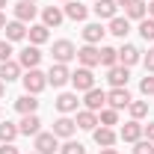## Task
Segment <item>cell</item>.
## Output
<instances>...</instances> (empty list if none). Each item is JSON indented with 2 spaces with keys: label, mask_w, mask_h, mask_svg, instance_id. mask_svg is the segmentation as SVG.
Here are the masks:
<instances>
[{
  "label": "cell",
  "mask_w": 154,
  "mask_h": 154,
  "mask_svg": "<svg viewBox=\"0 0 154 154\" xmlns=\"http://www.w3.org/2000/svg\"><path fill=\"white\" fill-rule=\"evenodd\" d=\"M71 86H74L77 92H89V89H95V74H92V68H77L71 71Z\"/></svg>",
  "instance_id": "6da1fadb"
},
{
  "label": "cell",
  "mask_w": 154,
  "mask_h": 154,
  "mask_svg": "<svg viewBox=\"0 0 154 154\" xmlns=\"http://www.w3.org/2000/svg\"><path fill=\"white\" fill-rule=\"evenodd\" d=\"M21 80H24V89H27L30 95H38V92L48 86V74H42L38 68H30V71L21 77Z\"/></svg>",
  "instance_id": "7a4b0ae2"
},
{
  "label": "cell",
  "mask_w": 154,
  "mask_h": 154,
  "mask_svg": "<svg viewBox=\"0 0 154 154\" xmlns=\"http://www.w3.org/2000/svg\"><path fill=\"white\" fill-rule=\"evenodd\" d=\"M74 57H77V48L68 42V38L54 42V59H57V62H62V65H65V62H71Z\"/></svg>",
  "instance_id": "3957f363"
},
{
  "label": "cell",
  "mask_w": 154,
  "mask_h": 154,
  "mask_svg": "<svg viewBox=\"0 0 154 154\" xmlns=\"http://www.w3.org/2000/svg\"><path fill=\"white\" fill-rule=\"evenodd\" d=\"M77 59H80L83 68H95V65H101V51H98L95 45H83L77 51Z\"/></svg>",
  "instance_id": "277c9868"
},
{
  "label": "cell",
  "mask_w": 154,
  "mask_h": 154,
  "mask_svg": "<svg viewBox=\"0 0 154 154\" xmlns=\"http://www.w3.org/2000/svg\"><path fill=\"white\" fill-rule=\"evenodd\" d=\"M68 80H71V71H68V65H62V62H54V65H51V71H48V83L59 89V86H65Z\"/></svg>",
  "instance_id": "5b68a950"
},
{
  "label": "cell",
  "mask_w": 154,
  "mask_h": 154,
  "mask_svg": "<svg viewBox=\"0 0 154 154\" xmlns=\"http://www.w3.org/2000/svg\"><path fill=\"white\" fill-rule=\"evenodd\" d=\"M38 62H42V51H38V45H30V48H24L18 57V65L21 68H38Z\"/></svg>",
  "instance_id": "8992f818"
},
{
  "label": "cell",
  "mask_w": 154,
  "mask_h": 154,
  "mask_svg": "<svg viewBox=\"0 0 154 154\" xmlns=\"http://www.w3.org/2000/svg\"><path fill=\"white\" fill-rule=\"evenodd\" d=\"M36 151L38 154L59 151V136H54V131H51V134H36Z\"/></svg>",
  "instance_id": "52a82bcc"
},
{
  "label": "cell",
  "mask_w": 154,
  "mask_h": 154,
  "mask_svg": "<svg viewBox=\"0 0 154 154\" xmlns=\"http://www.w3.org/2000/svg\"><path fill=\"white\" fill-rule=\"evenodd\" d=\"M131 101H134V98H131V92H128L125 86H122V89H110V92H107V104H110L113 110H125Z\"/></svg>",
  "instance_id": "ba28073f"
},
{
  "label": "cell",
  "mask_w": 154,
  "mask_h": 154,
  "mask_svg": "<svg viewBox=\"0 0 154 154\" xmlns=\"http://www.w3.org/2000/svg\"><path fill=\"white\" fill-rule=\"evenodd\" d=\"M74 131H77V125L68 119V116H59L57 122H54V136H59V139H71Z\"/></svg>",
  "instance_id": "9c48e42d"
},
{
  "label": "cell",
  "mask_w": 154,
  "mask_h": 154,
  "mask_svg": "<svg viewBox=\"0 0 154 154\" xmlns=\"http://www.w3.org/2000/svg\"><path fill=\"white\" fill-rule=\"evenodd\" d=\"M83 104H86V110L98 113V110H104V104H107V92H101V89H89L86 98H83Z\"/></svg>",
  "instance_id": "30bf717a"
},
{
  "label": "cell",
  "mask_w": 154,
  "mask_h": 154,
  "mask_svg": "<svg viewBox=\"0 0 154 154\" xmlns=\"http://www.w3.org/2000/svg\"><path fill=\"white\" fill-rule=\"evenodd\" d=\"M38 128H42V119H38L36 113L24 116V119H21V125H18V131H21L24 136H36V134H42Z\"/></svg>",
  "instance_id": "8fae6325"
},
{
  "label": "cell",
  "mask_w": 154,
  "mask_h": 154,
  "mask_svg": "<svg viewBox=\"0 0 154 154\" xmlns=\"http://www.w3.org/2000/svg\"><path fill=\"white\" fill-rule=\"evenodd\" d=\"M128 77H131L128 65H113L110 74H107V80L113 83V89H122V86H128Z\"/></svg>",
  "instance_id": "7c38bea8"
},
{
  "label": "cell",
  "mask_w": 154,
  "mask_h": 154,
  "mask_svg": "<svg viewBox=\"0 0 154 154\" xmlns=\"http://www.w3.org/2000/svg\"><path fill=\"white\" fill-rule=\"evenodd\" d=\"M92 136H95V142L101 145V148H113L116 145V131L113 128H104V125H101V128L92 131Z\"/></svg>",
  "instance_id": "4fadbf2b"
},
{
  "label": "cell",
  "mask_w": 154,
  "mask_h": 154,
  "mask_svg": "<svg viewBox=\"0 0 154 154\" xmlns=\"http://www.w3.org/2000/svg\"><path fill=\"white\" fill-rule=\"evenodd\" d=\"M33 18H36V3H30V0L15 3V21L27 24V21H33Z\"/></svg>",
  "instance_id": "5bb4252c"
},
{
  "label": "cell",
  "mask_w": 154,
  "mask_h": 154,
  "mask_svg": "<svg viewBox=\"0 0 154 154\" xmlns=\"http://www.w3.org/2000/svg\"><path fill=\"white\" fill-rule=\"evenodd\" d=\"M62 18H65V12L59 9V6H48L45 12H42V24L51 30V27H59L62 24Z\"/></svg>",
  "instance_id": "9a60e30c"
},
{
  "label": "cell",
  "mask_w": 154,
  "mask_h": 154,
  "mask_svg": "<svg viewBox=\"0 0 154 154\" xmlns=\"http://www.w3.org/2000/svg\"><path fill=\"white\" fill-rule=\"evenodd\" d=\"M139 54H142V51H139L136 45H125V48L119 51V65H128V68L136 65V62H139Z\"/></svg>",
  "instance_id": "2e32d148"
},
{
  "label": "cell",
  "mask_w": 154,
  "mask_h": 154,
  "mask_svg": "<svg viewBox=\"0 0 154 154\" xmlns=\"http://www.w3.org/2000/svg\"><path fill=\"white\" fill-rule=\"evenodd\" d=\"M122 139H125V142H139V139H142V125H139V122H128V125H122Z\"/></svg>",
  "instance_id": "e0dca14e"
},
{
  "label": "cell",
  "mask_w": 154,
  "mask_h": 154,
  "mask_svg": "<svg viewBox=\"0 0 154 154\" xmlns=\"http://www.w3.org/2000/svg\"><path fill=\"white\" fill-rule=\"evenodd\" d=\"M18 77H21V65L18 62H12V59L0 62V80H3V83H12V80H18Z\"/></svg>",
  "instance_id": "ac0fdd59"
},
{
  "label": "cell",
  "mask_w": 154,
  "mask_h": 154,
  "mask_svg": "<svg viewBox=\"0 0 154 154\" xmlns=\"http://www.w3.org/2000/svg\"><path fill=\"white\" fill-rule=\"evenodd\" d=\"M77 104H80V101H77V92H62V95L57 98V110L59 113H74Z\"/></svg>",
  "instance_id": "d6986e66"
},
{
  "label": "cell",
  "mask_w": 154,
  "mask_h": 154,
  "mask_svg": "<svg viewBox=\"0 0 154 154\" xmlns=\"http://www.w3.org/2000/svg\"><path fill=\"white\" fill-rule=\"evenodd\" d=\"M15 110H18L21 116L36 113V110H38V101H36V95H30V92H27V95H21L18 101H15Z\"/></svg>",
  "instance_id": "ffe728a7"
},
{
  "label": "cell",
  "mask_w": 154,
  "mask_h": 154,
  "mask_svg": "<svg viewBox=\"0 0 154 154\" xmlns=\"http://www.w3.org/2000/svg\"><path fill=\"white\" fill-rule=\"evenodd\" d=\"M95 15L98 18H116V9H119V3L116 0H95Z\"/></svg>",
  "instance_id": "44dd1931"
},
{
  "label": "cell",
  "mask_w": 154,
  "mask_h": 154,
  "mask_svg": "<svg viewBox=\"0 0 154 154\" xmlns=\"http://www.w3.org/2000/svg\"><path fill=\"white\" fill-rule=\"evenodd\" d=\"M3 30H6V42H21V38H27V27H24L21 21H9Z\"/></svg>",
  "instance_id": "7402d4cb"
},
{
  "label": "cell",
  "mask_w": 154,
  "mask_h": 154,
  "mask_svg": "<svg viewBox=\"0 0 154 154\" xmlns=\"http://www.w3.org/2000/svg\"><path fill=\"white\" fill-rule=\"evenodd\" d=\"M104 33H107V30H104L101 24H86V27H83V42H86V45H98V42L104 38Z\"/></svg>",
  "instance_id": "603a6c76"
},
{
  "label": "cell",
  "mask_w": 154,
  "mask_h": 154,
  "mask_svg": "<svg viewBox=\"0 0 154 154\" xmlns=\"http://www.w3.org/2000/svg\"><path fill=\"white\" fill-rule=\"evenodd\" d=\"M86 15H89V9H86L83 3H74V0H68V3H65V18H71V21H86Z\"/></svg>",
  "instance_id": "cb8c5ba5"
},
{
  "label": "cell",
  "mask_w": 154,
  "mask_h": 154,
  "mask_svg": "<svg viewBox=\"0 0 154 154\" xmlns=\"http://www.w3.org/2000/svg\"><path fill=\"white\" fill-rule=\"evenodd\" d=\"M107 33H113V36L125 38L128 33H131V21H128V18H119V15H116V18H110V30H107Z\"/></svg>",
  "instance_id": "d4e9b609"
},
{
  "label": "cell",
  "mask_w": 154,
  "mask_h": 154,
  "mask_svg": "<svg viewBox=\"0 0 154 154\" xmlns=\"http://www.w3.org/2000/svg\"><path fill=\"white\" fill-rule=\"evenodd\" d=\"M80 131H95L98 125V116L92 113V110H83V113H77V122H74Z\"/></svg>",
  "instance_id": "484cf974"
},
{
  "label": "cell",
  "mask_w": 154,
  "mask_h": 154,
  "mask_svg": "<svg viewBox=\"0 0 154 154\" xmlns=\"http://www.w3.org/2000/svg\"><path fill=\"white\" fill-rule=\"evenodd\" d=\"M27 36H30L33 45H45V42H48V27H45V24H33V27L27 30Z\"/></svg>",
  "instance_id": "4316f807"
},
{
  "label": "cell",
  "mask_w": 154,
  "mask_h": 154,
  "mask_svg": "<svg viewBox=\"0 0 154 154\" xmlns=\"http://www.w3.org/2000/svg\"><path fill=\"white\" fill-rule=\"evenodd\" d=\"M18 134H21L18 125H12V122H3V125H0V142H12Z\"/></svg>",
  "instance_id": "83f0119b"
},
{
  "label": "cell",
  "mask_w": 154,
  "mask_h": 154,
  "mask_svg": "<svg viewBox=\"0 0 154 154\" xmlns=\"http://www.w3.org/2000/svg\"><path fill=\"white\" fill-rule=\"evenodd\" d=\"M101 65H107V68L119 65V51L116 48H101Z\"/></svg>",
  "instance_id": "f1b7e54d"
},
{
  "label": "cell",
  "mask_w": 154,
  "mask_h": 154,
  "mask_svg": "<svg viewBox=\"0 0 154 154\" xmlns=\"http://www.w3.org/2000/svg\"><path fill=\"white\" fill-rule=\"evenodd\" d=\"M98 125H104V128H113V125H119V110H101V119H98Z\"/></svg>",
  "instance_id": "f546056e"
},
{
  "label": "cell",
  "mask_w": 154,
  "mask_h": 154,
  "mask_svg": "<svg viewBox=\"0 0 154 154\" xmlns=\"http://www.w3.org/2000/svg\"><path fill=\"white\" fill-rule=\"evenodd\" d=\"M139 36L145 42H154V18H142L139 21Z\"/></svg>",
  "instance_id": "4dcf8cb0"
},
{
  "label": "cell",
  "mask_w": 154,
  "mask_h": 154,
  "mask_svg": "<svg viewBox=\"0 0 154 154\" xmlns=\"http://www.w3.org/2000/svg\"><path fill=\"white\" fill-rule=\"evenodd\" d=\"M145 12H148V6H145L142 0H136L134 6H128V18H134V21H142V18H145Z\"/></svg>",
  "instance_id": "1f68e13d"
},
{
  "label": "cell",
  "mask_w": 154,
  "mask_h": 154,
  "mask_svg": "<svg viewBox=\"0 0 154 154\" xmlns=\"http://www.w3.org/2000/svg\"><path fill=\"white\" fill-rule=\"evenodd\" d=\"M128 110H131V116L139 122L142 116H148V104H145V101H131V104H128Z\"/></svg>",
  "instance_id": "d6a6232c"
},
{
  "label": "cell",
  "mask_w": 154,
  "mask_h": 154,
  "mask_svg": "<svg viewBox=\"0 0 154 154\" xmlns=\"http://www.w3.org/2000/svg\"><path fill=\"white\" fill-rule=\"evenodd\" d=\"M134 154H154V142H151V139H139V142H134Z\"/></svg>",
  "instance_id": "836d02e7"
},
{
  "label": "cell",
  "mask_w": 154,
  "mask_h": 154,
  "mask_svg": "<svg viewBox=\"0 0 154 154\" xmlns=\"http://www.w3.org/2000/svg\"><path fill=\"white\" fill-rule=\"evenodd\" d=\"M59 151H62V154H86V148H83L80 142H74V139H68V142H65Z\"/></svg>",
  "instance_id": "e575fe53"
},
{
  "label": "cell",
  "mask_w": 154,
  "mask_h": 154,
  "mask_svg": "<svg viewBox=\"0 0 154 154\" xmlns=\"http://www.w3.org/2000/svg\"><path fill=\"white\" fill-rule=\"evenodd\" d=\"M139 92L148 98V95H154V77H142V83H139Z\"/></svg>",
  "instance_id": "d590c367"
},
{
  "label": "cell",
  "mask_w": 154,
  "mask_h": 154,
  "mask_svg": "<svg viewBox=\"0 0 154 154\" xmlns=\"http://www.w3.org/2000/svg\"><path fill=\"white\" fill-rule=\"evenodd\" d=\"M12 59V42H0V62Z\"/></svg>",
  "instance_id": "8d00e7d4"
},
{
  "label": "cell",
  "mask_w": 154,
  "mask_h": 154,
  "mask_svg": "<svg viewBox=\"0 0 154 154\" xmlns=\"http://www.w3.org/2000/svg\"><path fill=\"white\" fill-rule=\"evenodd\" d=\"M142 136H145V139H151V142H154V122H151V125H145V128H142Z\"/></svg>",
  "instance_id": "74e56055"
},
{
  "label": "cell",
  "mask_w": 154,
  "mask_h": 154,
  "mask_svg": "<svg viewBox=\"0 0 154 154\" xmlns=\"http://www.w3.org/2000/svg\"><path fill=\"white\" fill-rule=\"evenodd\" d=\"M145 68H148V71H154V48L145 54Z\"/></svg>",
  "instance_id": "f35d334b"
},
{
  "label": "cell",
  "mask_w": 154,
  "mask_h": 154,
  "mask_svg": "<svg viewBox=\"0 0 154 154\" xmlns=\"http://www.w3.org/2000/svg\"><path fill=\"white\" fill-rule=\"evenodd\" d=\"M0 154H18V148H15L12 142H3V148H0Z\"/></svg>",
  "instance_id": "ab89813d"
},
{
  "label": "cell",
  "mask_w": 154,
  "mask_h": 154,
  "mask_svg": "<svg viewBox=\"0 0 154 154\" xmlns=\"http://www.w3.org/2000/svg\"><path fill=\"white\" fill-rule=\"evenodd\" d=\"M116 3H119V6H125V9H128V6H134L136 0H116Z\"/></svg>",
  "instance_id": "60d3db41"
},
{
  "label": "cell",
  "mask_w": 154,
  "mask_h": 154,
  "mask_svg": "<svg viewBox=\"0 0 154 154\" xmlns=\"http://www.w3.org/2000/svg\"><path fill=\"white\" fill-rule=\"evenodd\" d=\"M101 154H119L116 148H101Z\"/></svg>",
  "instance_id": "b9f144b4"
},
{
  "label": "cell",
  "mask_w": 154,
  "mask_h": 154,
  "mask_svg": "<svg viewBox=\"0 0 154 154\" xmlns=\"http://www.w3.org/2000/svg\"><path fill=\"white\" fill-rule=\"evenodd\" d=\"M3 27H6V15L0 12V30H3Z\"/></svg>",
  "instance_id": "7bdbcfd3"
},
{
  "label": "cell",
  "mask_w": 154,
  "mask_h": 154,
  "mask_svg": "<svg viewBox=\"0 0 154 154\" xmlns=\"http://www.w3.org/2000/svg\"><path fill=\"white\" fill-rule=\"evenodd\" d=\"M148 15H151V18H154V0H151V3H148Z\"/></svg>",
  "instance_id": "ee69618b"
},
{
  "label": "cell",
  "mask_w": 154,
  "mask_h": 154,
  "mask_svg": "<svg viewBox=\"0 0 154 154\" xmlns=\"http://www.w3.org/2000/svg\"><path fill=\"white\" fill-rule=\"evenodd\" d=\"M3 92H6V83H3V80H0V98H3Z\"/></svg>",
  "instance_id": "f6af8a7d"
},
{
  "label": "cell",
  "mask_w": 154,
  "mask_h": 154,
  "mask_svg": "<svg viewBox=\"0 0 154 154\" xmlns=\"http://www.w3.org/2000/svg\"><path fill=\"white\" fill-rule=\"evenodd\" d=\"M3 6H6V0H0V9H3Z\"/></svg>",
  "instance_id": "bcb514c9"
},
{
  "label": "cell",
  "mask_w": 154,
  "mask_h": 154,
  "mask_svg": "<svg viewBox=\"0 0 154 154\" xmlns=\"http://www.w3.org/2000/svg\"><path fill=\"white\" fill-rule=\"evenodd\" d=\"M30 3H36V0H30Z\"/></svg>",
  "instance_id": "7dc6e473"
},
{
  "label": "cell",
  "mask_w": 154,
  "mask_h": 154,
  "mask_svg": "<svg viewBox=\"0 0 154 154\" xmlns=\"http://www.w3.org/2000/svg\"><path fill=\"white\" fill-rule=\"evenodd\" d=\"M33 154H38V151H33Z\"/></svg>",
  "instance_id": "c3c4849f"
},
{
  "label": "cell",
  "mask_w": 154,
  "mask_h": 154,
  "mask_svg": "<svg viewBox=\"0 0 154 154\" xmlns=\"http://www.w3.org/2000/svg\"><path fill=\"white\" fill-rule=\"evenodd\" d=\"M65 3H68V0H65Z\"/></svg>",
  "instance_id": "681fc988"
}]
</instances>
